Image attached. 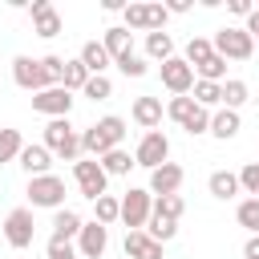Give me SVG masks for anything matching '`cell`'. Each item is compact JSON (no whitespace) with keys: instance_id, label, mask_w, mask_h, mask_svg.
Here are the masks:
<instances>
[{"instance_id":"7a4b0ae2","label":"cell","mask_w":259,"mask_h":259,"mask_svg":"<svg viewBox=\"0 0 259 259\" xmlns=\"http://www.w3.org/2000/svg\"><path fill=\"white\" fill-rule=\"evenodd\" d=\"M45 146H49V154H57L65 162H77L81 158V134L69 125V117H53L45 125Z\"/></svg>"},{"instance_id":"52a82bcc","label":"cell","mask_w":259,"mask_h":259,"mask_svg":"<svg viewBox=\"0 0 259 259\" xmlns=\"http://www.w3.org/2000/svg\"><path fill=\"white\" fill-rule=\"evenodd\" d=\"M166 158H170V138H166L162 130L142 134V142H138V150H134V162L146 166V170H158V166H166Z\"/></svg>"},{"instance_id":"603a6c76","label":"cell","mask_w":259,"mask_h":259,"mask_svg":"<svg viewBox=\"0 0 259 259\" xmlns=\"http://www.w3.org/2000/svg\"><path fill=\"white\" fill-rule=\"evenodd\" d=\"M239 130H243V121H239V113H235V109H219V113H210V134H214L219 142L235 138Z\"/></svg>"},{"instance_id":"8992f818","label":"cell","mask_w":259,"mask_h":259,"mask_svg":"<svg viewBox=\"0 0 259 259\" xmlns=\"http://www.w3.org/2000/svg\"><path fill=\"white\" fill-rule=\"evenodd\" d=\"M150 214H154V194H150V190L130 186V190H125V198H121V223H125L130 231H142V227L150 223Z\"/></svg>"},{"instance_id":"d590c367","label":"cell","mask_w":259,"mask_h":259,"mask_svg":"<svg viewBox=\"0 0 259 259\" xmlns=\"http://www.w3.org/2000/svg\"><path fill=\"white\" fill-rule=\"evenodd\" d=\"M247 101V81H223V109H235Z\"/></svg>"},{"instance_id":"5bb4252c","label":"cell","mask_w":259,"mask_h":259,"mask_svg":"<svg viewBox=\"0 0 259 259\" xmlns=\"http://www.w3.org/2000/svg\"><path fill=\"white\" fill-rule=\"evenodd\" d=\"M105 247H109V227H101L97 219L85 223L81 235H77V255H85V259H101Z\"/></svg>"},{"instance_id":"b9f144b4","label":"cell","mask_w":259,"mask_h":259,"mask_svg":"<svg viewBox=\"0 0 259 259\" xmlns=\"http://www.w3.org/2000/svg\"><path fill=\"white\" fill-rule=\"evenodd\" d=\"M227 8L235 12V16H251L255 8H251V0H227Z\"/></svg>"},{"instance_id":"ee69618b","label":"cell","mask_w":259,"mask_h":259,"mask_svg":"<svg viewBox=\"0 0 259 259\" xmlns=\"http://www.w3.org/2000/svg\"><path fill=\"white\" fill-rule=\"evenodd\" d=\"M247 32H251V40H259V8L247 16Z\"/></svg>"},{"instance_id":"8fae6325","label":"cell","mask_w":259,"mask_h":259,"mask_svg":"<svg viewBox=\"0 0 259 259\" xmlns=\"http://www.w3.org/2000/svg\"><path fill=\"white\" fill-rule=\"evenodd\" d=\"M12 81H16L20 89H28V93L53 89V85H49V73H45V65H40V61H32V57H16V61H12Z\"/></svg>"},{"instance_id":"f546056e","label":"cell","mask_w":259,"mask_h":259,"mask_svg":"<svg viewBox=\"0 0 259 259\" xmlns=\"http://www.w3.org/2000/svg\"><path fill=\"white\" fill-rule=\"evenodd\" d=\"M194 73H198V81H214V85H223V77H227V61L214 53V57H206Z\"/></svg>"},{"instance_id":"4fadbf2b","label":"cell","mask_w":259,"mask_h":259,"mask_svg":"<svg viewBox=\"0 0 259 259\" xmlns=\"http://www.w3.org/2000/svg\"><path fill=\"white\" fill-rule=\"evenodd\" d=\"M32 109H36V113H49V117H69L73 97H69V89H65V85H53V89L32 93Z\"/></svg>"},{"instance_id":"83f0119b","label":"cell","mask_w":259,"mask_h":259,"mask_svg":"<svg viewBox=\"0 0 259 259\" xmlns=\"http://www.w3.org/2000/svg\"><path fill=\"white\" fill-rule=\"evenodd\" d=\"M89 77H93V73H89V69L81 65V57H77V61H65V77H61V85L73 93V89H85Z\"/></svg>"},{"instance_id":"484cf974","label":"cell","mask_w":259,"mask_h":259,"mask_svg":"<svg viewBox=\"0 0 259 259\" xmlns=\"http://www.w3.org/2000/svg\"><path fill=\"white\" fill-rule=\"evenodd\" d=\"M206 57H214V40H206V36H190V40H186V65L198 69Z\"/></svg>"},{"instance_id":"ab89813d","label":"cell","mask_w":259,"mask_h":259,"mask_svg":"<svg viewBox=\"0 0 259 259\" xmlns=\"http://www.w3.org/2000/svg\"><path fill=\"white\" fill-rule=\"evenodd\" d=\"M125 77H146V57H138V53H130V57H121V61H113Z\"/></svg>"},{"instance_id":"f35d334b","label":"cell","mask_w":259,"mask_h":259,"mask_svg":"<svg viewBox=\"0 0 259 259\" xmlns=\"http://www.w3.org/2000/svg\"><path fill=\"white\" fill-rule=\"evenodd\" d=\"M40 65H45V73H49V85H61V77H65V57L49 53V57H40Z\"/></svg>"},{"instance_id":"cb8c5ba5","label":"cell","mask_w":259,"mask_h":259,"mask_svg":"<svg viewBox=\"0 0 259 259\" xmlns=\"http://www.w3.org/2000/svg\"><path fill=\"white\" fill-rule=\"evenodd\" d=\"M206 186H210V194H214V198H223V202H227V198H235V194L243 190V186H239V174H231V170H214V174L206 178Z\"/></svg>"},{"instance_id":"836d02e7","label":"cell","mask_w":259,"mask_h":259,"mask_svg":"<svg viewBox=\"0 0 259 259\" xmlns=\"http://www.w3.org/2000/svg\"><path fill=\"white\" fill-rule=\"evenodd\" d=\"M20 150H24L20 130H0V166L12 162V158H20Z\"/></svg>"},{"instance_id":"7bdbcfd3","label":"cell","mask_w":259,"mask_h":259,"mask_svg":"<svg viewBox=\"0 0 259 259\" xmlns=\"http://www.w3.org/2000/svg\"><path fill=\"white\" fill-rule=\"evenodd\" d=\"M243 259H259V235H251V239H247V247H243Z\"/></svg>"},{"instance_id":"ffe728a7","label":"cell","mask_w":259,"mask_h":259,"mask_svg":"<svg viewBox=\"0 0 259 259\" xmlns=\"http://www.w3.org/2000/svg\"><path fill=\"white\" fill-rule=\"evenodd\" d=\"M81 65H85L93 77H101V73L113 65V57L105 53V45H101V40H85V45H81Z\"/></svg>"},{"instance_id":"1f68e13d","label":"cell","mask_w":259,"mask_h":259,"mask_svg":"<svg viewBox=\"0 0 259 259\" xmlns=\"http://www.w3.org/2000/svg\"><path fill=\"white\" fill-rule=\"evenodd\" d=\"M182 210H186V202H182V194H162V198H154V214H162V219H182Z\"/></svg>"},{"instance_id":"ba28073f","label":"cell","mask_w":259,"mask_h":259,"mask_svg":"<svg viewBox=\"0 0 259 259\" xmlns=\"http://www.w3.org/2000/svg\"><path fill=\"white\" fill-rule=\"evenodd\" d=\"M28 202H32V206H49V210H61V202H65V178H57V174H40V178H28Z\"/></svg>"},{"instance_id":"5b68a950","label":"cell","mask_w":259,"mask_h":259,"mask_svg":"<svg viewBox=\"0 0 259 259\" xmlns=\"http://www.w3.org/2000/svg\"><path fill=\"white\" fill-rule=\"evenodd\" d=\"M214 53H219L223 61H251L255 40H251L247 28H219V36H214Z\"/></svg>"},{"instance_id":"ac0fdd59","label":"cell","mask_w":259,"mask_h":259,"mask_svg":"<svg viewBox=\"0 0 259 259\" xmlns=\"http://www.w3.org/2000/svg\"><path fill=\"white\" fill-rule=\"evenodd\" d=\"M125 255L130 259H162V243L150 239L146 231H130L125 235Z\"/></svg>"},{"instance_id":"7c38bea8","label":"cell","mask_w":259,"mask_h":259,"mask_svg":"<svg viewBox=\"0 0 259 259\" xmlns=\"http://www.w3.org/2000/svg\"><path fill=\"white\" fill-rule=\"evenodd\" d=\"M162 85H166L174 97H186V93L194 89V69L186 65V57H170V61L162 65Z\"/></svg>"},{"instance_id":"6da1fadb","label":"cell","mask_w":259,"mask_h":259,"mask_svg":"<svg viewBox=\"0 0 259 259\" xmlns=\"http://www.w3.org/2000/svg\"><path fill=\"white\" fill-rule=\"evenodd\" d=\"M121 138H125V121H121L117 113H109V117H101L97 125H89V130L81 134V154H89V158H105L109 150L121 146Z\"/></svg>"},{"instance_id":"9c48e42d","label":"cell","mask_w":259,"mask_h":259,"mask_svg":"<svg viewBox=\"0 0 259 259\" xmlns=\"http://www.w3.org/2000/svg\"><path fill=\"white\" fill-rule=\"evenodd\" d=\"M170 8L162 4H125V28H142V32H162Z\"/></svg>"},{"instance_id":"d6986e66","label":"cell","mask_w":259,"mask_h":259,"mask_svg":"<svg viewBox=\"0 0 259 259\" xmlns=\"http://www.w3.org/2000/svg\"><path fill=\"white\" fill-rule=\"evenodd\" d=\"M105 53L113 57V61H121V57H130L134 53V32L130 28H121V24H113V28H105Z\"/></svg>"},{"instance_id":"8d00e7d4","label":"cell","mask_w":259,"mask_h":259,"mask_svg":"<svg viewBox=\"0 0 259 259\" xmlns=\"http://www.w3.org/2000/svg\"><path fill=\"white\" fill-rule=\"evenodd\" d=\"M81 93H85V97H93V101H105V97H109V93H113V81H109V77H105V73H101V77H89V81H85V89H81Z\"/></svg>"},{"instance_id":"2e32d148","label":"cell","mask_w":259,"mask_h":259,"mask_svg":"<svg viewBox=\"0 0 259 259\" xmlns=\"http://www.w3.org/2000/svg\"><path fill=\"white\" fill-rule=\"evenodd\" d=\"M186 182V170L182 166H174V162H166V166H158V170H150V194L154 198H162V194H178V186Z\"/></svg>"},{"instance_id":"e0dca14e","label":"cell","mask_w":259,"mask_h":259,"mask_svg":"<svg viewBox=\"0 0 259 259\" xmlns=\"http://www.w3.org/2000/svg\"><path fill=\"white\" fill-rule=\"evenodd\" d=\"M130 113H134V121H138L146 134L162 125V101H158V97H134V109H130Z\"/></svg>"},{"instance_id":"74e56055","label":"cell","mask_w":259,"mask_h":259,"mask_svg":"<svg viewBox=\"0 0 259 259\" xmlns=\"http://www.w3.org/2000/svg\"><path fill=\"white\" fill-rule=\"evenodd\" d=\"M239 186H243L251 198H259V162H247V166L239 170Z\"/></svg>"},{"instance_id":"d4e9b609","label":"cell","mask_w":259,"mask_h":259,"mask_svg":"<svg viewBox=\"0 0 259 259\" xmlns=\"http://www.w3.org/2000/svg\"><path fill=\"white\" fill-rule=\"evenodd\" d=\"M146 57L166 65V61L174 57V36H170V32H146Z\"/></svg>"},{"instance_id":"f1b7e54d","label":"cell","mask_w":259,"mask_h":259,"mask_svg":"<svg viewBox=\"0 0 259 259\" xmlns=\"http://www.w3.org/2000/svg\"><path fill=\"white\" fill-rule=\"evenodd\" d=\"M93 210H97V223H101V227H109V223H117V219H121V198L101 194V198L93 202Z\"/></svg>"},{"instance_id":"3957f363","label":"cell","mask_w":259,"mask_h":259,"mask_svg":"<svg viewBox=\"0 0 259 259\" xmlns=\"http://www.w3.org/2000/svg\"><path fill=\"white\" fill-rule=\"evenodd\" d=\"M166 113L194 138V134H210V113L194 101V97H170V105H166Z\"/></svg>"},{"instance_id":"e575fe53","label":"cell","mask_w":259,"mask_h":259,"mask_svg":"<svg viewBox=\"0 0 259 259\" xmlns=\"http://www.w3.org/2000/svg\"><path fill=\"white\" fill-rule=\"evenodd\" d=\"M235 219H239V227H247L251 235H259V198H243L239 210H235Z\"/></svg>"},{"instance_id":"4316f807","label":"cell","mask_w":259,"mask_h":259,"mask_svg":"<svg viewBox=\"0 0 259 259\" xmlns=\"http://www.w3.org/2000/svg\"><path fill=\"white\" fill-rule=\"evenodd\" d=\"M97 162H101V170H105L109 178H113V174H130V166H138L121 146H117V150H109V154H105V158H97Z\"/></svg>"},{"instance_id":"d6a6232c","label":"cell","mask_w":259,"mask_h":259,"mask_svg":"<svg viewBox=\"0 0 259 259\" xmlns=\"http://www.w3.org/2000/svg\"><path fill=\"white\" fill-rule=\"evenodd\" d=\"M146 227H150L146 235H150V239H158V243H170V239L178 235V223H174V219H162V214H150V223H146Z\"/></svg>"},{"instance_id":"30bf717a","label":"cell","mask_w":259,"mask_h":259,"mask_svg":"<svg viewBox=\"0 0 259 259\" xmlns=\"http://www.w3.org/2000/svg\"><path fill=\"white\" fill-rule=\"evenodd\" d=\"M32 235H36V227H32V210H28V206L8 210V219H4V239H8V247L24 251V247L32 243Z\"/></svg>"},{"instance_id":"4dcf8cb0","label":"cell","mask_w":259,"mask_h":259,"mask_svg":"<svg viewBox=\"0 0 259 259\" xmlns=\"http://www.w3.org/2000/svg\"><path fill=\"white\" fill-rule=\"evenodd\" d=\"M194 101H198L202 109L223 105V85H214V81H194Z\"/></svg>"},{"instance_id":"60d3db41","label":"cell","mask_w":259,"mask_h":259,"mask_svg":"<svg viewBox=\"0 0 259 259\" xmlns=\"http://www.w3.org/2000/svg\"><path fill=\"white\" fill-rule=\"evenodd\" d=\"M49 259H77V251L65 239H49Z\"/></svg>"},{"instance_id":"7402d4cb","label":"cell","mask_w":259,"mask_h":259,"mask_svg":"<svg viewBox=\"0 0 259 259\" xmlns=\"http://www.w3.org/2000/svg\"><path fill=\"white\" fill-rule=\"evenodd\" d=\"M81 227H85V223H81V214H77V210H69V206H61V210L53 214V239H65V243H69V239H77V235H81Z\"/></svg>"},{"instance_id":"44dd1931","label":"cell","mask_w":259,"mask_h":259,"mask_svg":"<svg viewBox=\"0 0 259 259\" xmlns=\"http://www.w3.org/2000/svg\"><path fill=\"white\" fill-rule=\"evenodd\" d=\"M20 166L28 170V178H40V174H49V166H53V154H49V146H24V150H20Z\"/></svg>"},{"instance_id":"277c9868","label":"cell","mask_w":259,"mask_h":259,"mask_svg":"<svg viewBox=\"0 0 259 259\" xmlns=\"http://www.w3.org/2000/svg\"><path fill=\"white\" fill-rule=\"evenodd\" d=\"M73 178H77V190H81L89 202H97V198L105 194V182H109V174L101 170L97 158H77V162H73Z\"/></svg>"},{"instance_id":"9a60e30c","label":"cell","mask_w":259,"mask_h":259,"mask_svg":"<svg viewBox=\"0 0 259 259\" xmlns=\"http://www.w3.org/2000/svg\"><path fill=\"white\" fill-rule=\"evenodd\" d=\"M32 32L36 36H45V40H53V36H61V12L49 4V0H32Z\"/></svg>"}]
</instances>
